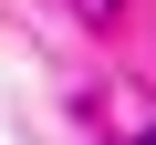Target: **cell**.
I'll list each match as a JSON object with an SVG mask.
<instances>
[{"label": "cell", "mask_w": 156, "mask_h": 145, "mask_svg": "<svg viewBox=\"0 0 156 145\" xmlns=\"http://www.w3.org/2000/svg\"><path fill=\"white\" fill-rule=\"evenodd\" d=\"M146 145H156V135H146Z\"/></svg>", "instance_id": "1"}]
</instances>
